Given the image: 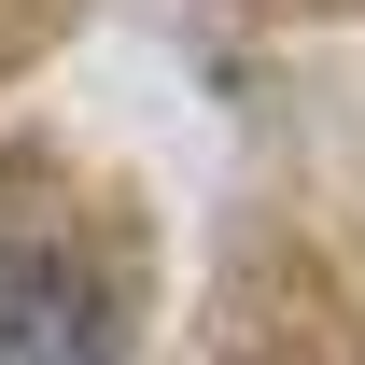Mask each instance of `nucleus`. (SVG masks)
<instances>
[{
    "label": "nucleus",
    "instance_id": "1",
    "mask_svg": "<svg viewBox=\"0 0 365 365\" xmlns=\"http://www.w3.org/2000/svg\"><path fill=\"white\" fill-rule=\"evenodd\" d=\"M0 365H113V267L56 197L0 182Z\"/></svg>",
    "mask_w": 365,
    "mask_h": 365
}]
</instances>
